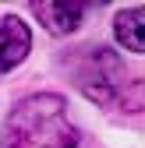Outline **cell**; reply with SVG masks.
I'll list each match as a JSON object with an SVG mask.
<instances>
[{
  "mask_svg": "<svg viewBox=\"0 0 145 148\" xmlns=\"http://www.w3.org/2000/svg\"><path fill=\"white\" fill-rule=\"evenodd\" d=\"M64 67L71 71L81 95L92 99L96 106H106V109L131 106V113L142 109V81L128 78L124 60L110 46H78L64 57Z\"/></svg>",
  "mask_w": 145,
  "mask_h": 148,
  "instance_id": "6da1fadb",
  "label": "cell"
},
{
  "mask_svg": "<svg viewBox=\"0 0 145 148\" xmlns=\"http://www.w3.org/2000/svg\"><path fill=\"white\" fill-rule=\"evenodd\" d=\"M0 148H78V127L67 120V102L53 92L21 99L7 116Z\"/></svg>",
  "mask_w": 145,
  "mask_h": 148,
  "instance_id": "7a4b0ae2",
  "label": "cell"
},
{
  "mask_svg": "<svg viewBox=\"0 0 145 148\" xmlns=\"http://www.w3.org/2000/svg\"><path fill=\"white\" fill-rule=\"evenodd\" d=\"M32 14L39 18V25L50 35H67L81 25V18L88 14V4H78V0H35Z\"/></svg>",
  "mask_w": 145,
  "mask_h": 148,
  "instance_id": "3957f363",
  "label": "cell"
},
{
  "mask_svg": "<svg viewBox=\"0 0 145 148\" xmlns=\"http://www.w3.org/2000/svg\"><path fill=\"white\" fill-rule=\"evenodd\" d=\"M32 49V32L21 18H4L0 21V74L14 71L18 64H25Z\"/></svg>",
  "mask_w": 145,
  "mask_h": 148,
  "instance_id": "277c9868",
  "label": "cell"
},
{
  "mask_svg": "<svg viewBox=\"0 0 145 148\" xmlns=\"http://www.w3.org/2000/svg\"><path fill=\"white\" fill-rule=\"evenodd\" d=\"M145 7L142 4H131V7H124L117 11L113 18V35H117V42L128 49V53H145Z\"/></svg>",
  "mask_w": 145,
  "mask_h": 148,
  "instance_id": "5b68a950",
  "label": "cell"
}]
</instances>
